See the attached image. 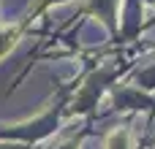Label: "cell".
Masks as SVG:
<instances>
[{
  "mask_svg": "<svg viewBox=\"0 0 155 149\" xmlns=\"http://www.w3.org/2000/svg\"><path fill=\"white\" fill-rule=\"evenodd\" d=\"M106 149H134V138L128 130H112L106 136Z\"/></svg>",
  "mask_w": 155,
  "mask_h": 149,
  "instance_id": "6da1fadb",
  "label": "cell"
}]
</instances>
